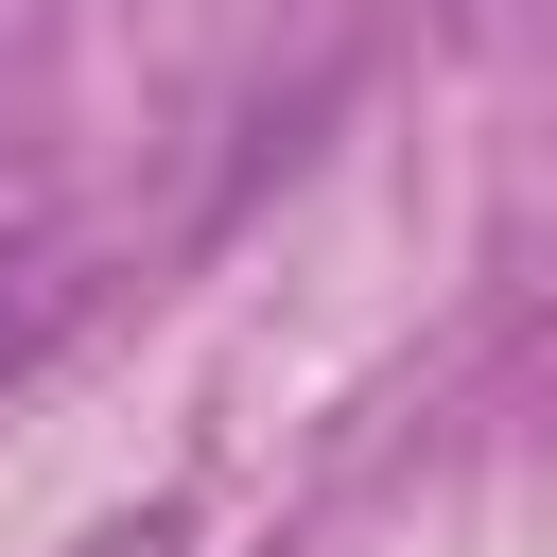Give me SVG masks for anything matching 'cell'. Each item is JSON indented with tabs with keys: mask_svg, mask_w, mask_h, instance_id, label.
Segmentation results:
<instances>
[{
	"mask_svg": "<svg viewBox=\"0 0 557 557\" xmlns=\"http://www.w3.org/2000/svg\"><path fill=\"white\" fill-rule=\"evenodd\" d=\"M52 331H70V261H35V244H17V261H0V400L52 366Z\"/></svg>",
	"mask_w": 557,
	"mask_h": 557,
	"instance_id": "1",
	"label": "cell"
}]
</instances>
